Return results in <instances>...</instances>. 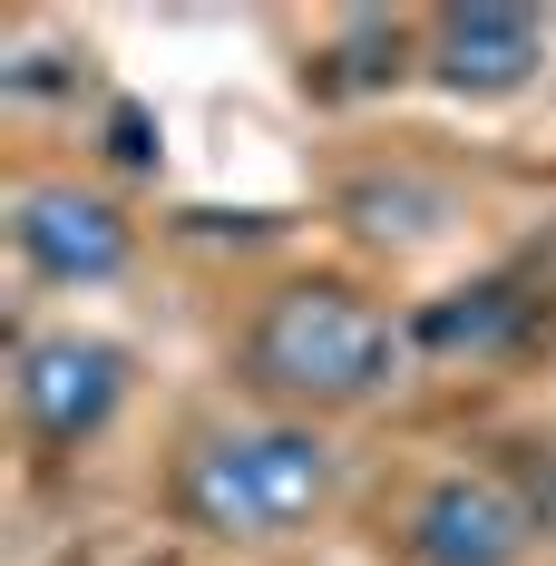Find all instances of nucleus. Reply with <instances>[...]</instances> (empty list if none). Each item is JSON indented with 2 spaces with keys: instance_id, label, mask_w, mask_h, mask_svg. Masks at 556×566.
<instances>
[{
  "instance_id": "f03ea898",
  "label": "nucleus",
  "mask_w": 556,
  "mask_h": 566,
  "mask_svg": "<svg viewBox=\"0 0 556 566\" xmlns=\"http://www.w3.org/2000/svg\"><path fill=\"white\" fill-rule=\"evenodd\" d=\"M323 489H333V450L313 430H234L186 459V509L216 537H274L323 509Z\"/></svg>"
},
{
  "instance_id": "20e7f679",
  "label": "nucleus",
  "mask_w": 556,
  "mask_h": 566,
  "mask_svg": "<svg viewBox=\"0 0 556 566\" xmlns=\"http://www.w3.org/2000/svg\"><path fill=\"white\" fill-rule=\"evenodd\" d=\"M527 509L499 479H440L420 509H410V557L420 566H517L527 557Z\"/></svg>"
},
{
  "instance_id": "423d86ee",
  "label": "nucleus",
  "mask_w": 556,
  "mask_h": 566,
  "mask_svg": "<svg viewBox=\"0 0 556 566\" xmlns=\"http://www.w3.org/2000/svg\"><path fill=\"white\" fill-rule=\"evenodd\" d=\"M537 50H547L537 10H507V0L440 10V30H430V69H440L459 98H507V88H527Z\"/></svg>"
},
{
  "instance_id": "7ed1b4c3",
  "label": "nucleus",
  "mask_w": 556,
  "mask_h": 566,
  "mask_svg": "<svg viewBox=\"0 0 556 566\" xmlns=\"http://www.w3.org/2000/svg\"><path fill=\"white\" fill-rule=\"evenodd\" d=\"M127 400V352L88 333H50L20 352V420L50 440V450H78L88 430H108V410Z\"/></svg>"
},
{
  "instance_id": "f257e3e1",
  "label": "nucleus",
  "mask_w": 556,
  "mask_h": 566,
  "mask_svg": "<svg viewBox=\"0 0 556 566\" xmlns=\"http://www.w3.org/2000/svg\"><path fill=\"white\" fill-rule=\"evenodd\" d=\"M390 361H400V333L342 283H293L254 323V381L283 400H313V410L371 400L390 381Z\"/></svg>"
},
{
  "instance_id": "0eeeda50",
  "label": "nucleus",
  "mask_w": 556,
  "mask_h": 566,
  "mask_svg": "<svg viewBox=\"0 0 556 566\" xmlns=\"http://www.w3.org/2000/svg\"><path fill=\"white\" fill-rule=\"evenodd\" d=\"M527 333V303L507 293V283H469V293H440L420 323H410V342L420 352H499V342Z\"/></svg>"
},
{
  "instance_id": "6e6552de",
  "label": "nucleus",
  "mask_w": 556,
  "mask_h": 566,
  "mask_svg": "<svg viewBox=\"0 0 556 566\" xmlns=\"http://www.w3.org/2000/svg\"><path fill=\"white\" fill-rule=\"evenodd\" d=\"M117 157H127V167H147V117H137V108L117 117Z\"/></svg>"
},
{
  "instance_id": "39448f33",
  "label": "nucleus",
  "mask_w": 556,
  "mask_h": 566,
  "mask_svg": "<svg viewBox=\"0 0 556 566\" xmlns=\"http://www.w3.org/2000/svg\"><path fill=\"white\" fill-rule=\"evenodd\" d=\"M10 234L30 254V274H50V283H108L127 264V216L108 196H78V186H30Z\"/></svg>"
}]
</instances>
